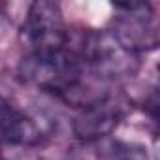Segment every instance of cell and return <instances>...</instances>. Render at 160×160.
Instances as JSON below:
<instances>
[{
    "label": "cell",
    "mask_w": 160,
    "mask_h": 160,
    "mask_svg": "<svg viewBox=\"0 0 160 160\" xmlns=\"http://www.w3.org/2000/svg\"><path fill=\"white\" fill-rule=\"evenodd\" d=\"M115 19L109 28L111 34L134 55L156 49L158 45V23L156 15L147 2L115 4Z\"/></svg>",
    "instance_id": "obj_4"
},
{
    "label": "cell",
    "mask_w": 160,
    "mask_h": 160,
    "mask_svg": "<svg viewBox=\"0 0 160 160\" xmlns=\"http://www.w3.org/2000/svg\"><path fill=\"white\" fill-rule=\"evenodd\" d=\"M85 70H91L102 79H119L132 75L138 70V57L128 51L109 28L91 30L77 51Z\"/></svg>",
    "instance_id": "obj_2"
},
{
    "label": "cell",
    "mask_w": 160,
    "mask_h": 160,
    "mask_svg": "<svg viewBox=\"0 0 160 160\" xmlns=\"http://www.w3.org/2000/svg\"><path fill=\"white\" fill-rule=\"evenodd\" d=\"M19 75L25 83L70 102L83 85L85 66L77 51L66 45L53 51L27 53L19 62Z\"/></svg>",
    "instance_id": "obj_1"
},
{
    "label": "cell",
    "mask_w": 160,
    "mask_h": 160,
    "mask_svg": "<svg viewBox=\"0 0 160 160\" xmlns=\"http://www.w3.org/2000/svg\"><path fill=\"white\" fill-rule=\"evenodd\" d=\"M42 141L36 122L0 94V143L32 147Z\"/></svg>",
    "instance_id": "obj_6"
},
{
    "label": "cell",
    "mask_w": 160,
    "mask_h": 160,
    "mask_svg": "<svg viewBox=\"0 0 160 160\" xmlns=\"http://www.w3.org/2000/svg\"><path fill=\"white\" fill-rule=\"evenodd\" d=\"M21 40L27 45L28 53L66 47L68 30L60 6L49 0L32 2L21 25Z\"/></svg>",
    "instance_id": "obj_3"
},
{
    "label": "cell",
    "mask_w": 160,
    "mask_h": 160,
    "mask_svg": "<svg viewBox=\"0 0 160 160\" xmlns=\"http://www.w3.org/2000/svg\"><path fill=\"white\" fill-rule=\"evenodd\" d=\"M124 104L111 96H98L81 106L79 113L73 117L72 130L81 141H98L108 138L122 121Z\"/></svg>",
    "instance_id": "obj_5"
},
{
    "label": "cell",
    "mask_w": 160,
    "mask_h": 160,
    "mask_svg": "<svg viewBox=\"0 0 160 160\" xmlns=\"http://www.w3.org/2000/svg\"><path fill=\"white\" fill-rule=\"evenodd\" d=\"M124 160H134V158H124Z\"/></svg>",
    "instance_id": "obj_7"
}]
</instances>
